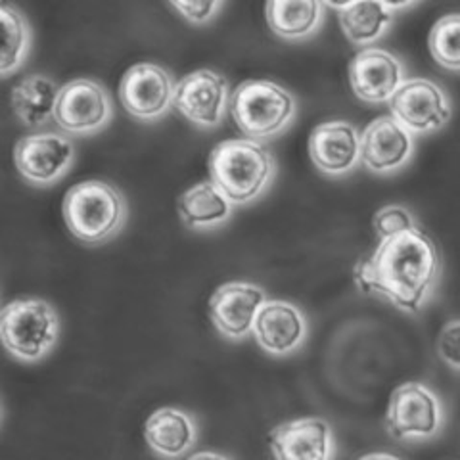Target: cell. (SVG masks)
I'll list each match as a JSON object with an SVG mask.
<instances>
[{"label":"cell","mask_w":460,"mask_h":460,"mask_svg":"<svg viewBox=\"0 0 460 460\" xmlns=\"http://www.w3.org/2000/svg\"><path fill=\"white\" fill-rule=\"evenodd\" d=\"M441 255L422 228L382 238L376 250L357 263L353 277L367 294L390 301L405 313H419L436 290Z\"/></svg>","instance_id":"1"},{"label":"cell","mask_w":460,"mask_h":460,"mask_svg":"<svg viewBox=\"0 0 460 460\" xmlns=\"http://www.w3.org/2000/svg\"><path fill=\"white\" fill-rule=\"evenodd\" d=\"M277 164L259 140L228 138L209 154V175L233 204L261 196L275 177Z\"/></svg>","instance_id":"2"},{"label":"cell","mask_w":460,"mask_h":460,"mask_svg":"<svg viewBox=\"0 0 460 460\" xmlns=\"http://www.w3.org/2000/svg\"><path fill=\"white\" fill-rule=\"evenodd\" d=\"M62 209L74 236L89 243L111 238L127 221V199L111 182L100 179L71 186Z\"/></svg>","instance_id":"3"},{"label":"cell","mask_w":460,"mask_h":460,"mask_svg":"<svg viewBox=\"0 0 460 460\" xmlns=\"http://www.w3.org/2000/svg\"><path fill=\"white\" fill-rule=\"evenodd\" d=\"M0 336L6 351L23 363L45 358L60 336V319L49 301L20 297L4 305L0 314Z\"/></svg>","instance_id":"4"},{"label":"cell","mask_w":460,"mask_h":460,"mask_svg":"<svg viewBox=\"0 0 460 460\" xmlns=\"http://www.w3.org/2000/svg\"><path fill=\"white\" fill-rule=\"evenodd\" d=\"M230 111L248 138H270L282 133L296 118V98L275 81L248 79L230 96Z\"/></svg>","instance_id":"5"},{"label":"cell","mask_w":460,"mask_h":460,"mask_svg":"<svg viewBox=\"0 0 460 460\" xmlns=\"http://www.w3.org/2000/svg\"><path fill=\"white\" fill-rule=\"evenodd\" d=\"M441 422V402L428 385L405 382L392 394L387 407V429L395 439H429L438 434Z\"/></svg>","instance_id":"6"},{"label":"cell","mask_w":460,"mask_h":460,"mask_svg":"<svg viewBox=\"0 0 460 460\" xmlns=\"http://www.w3.org/2000/svg\"><path fill=\"white\" fill-rule=\"evenodd\" d=\"M113 115V104L106 86L91 77L67 81L58 96L54 119L64 131L74 135L96 133Z\"/></svg>","instance_id":"7"},{"label":"cell","mask_w":460,"mask_h":460,"mask_svg":"<svg viewBox=\"0 0 460 460\" xmlns=\"http://www.w3.org/2000/svg\"><path fill=\"white\" fill-rule=\"evenodd\" d=\"M394 118L412 135L439 131L451 119L449 96L434 81L416 77L402 83L390 100Z\"/></svg>","instance_id":"8"},{"label":"cell","mask_w":460,"mask_h":460,"mask_svg":"<svg viewBox=\"0 0 460 460\" xmlns=\"http://www.w3.org/2000/svg\"><path fill=\"white\" fill-rule=\"evenodd\" d=\"M177 83L169 71L154 62L128 67L119 83V98L138 119H157L175 104Z\"/></svg>","instance_id":"9"},{"label":"cell","mask_w":460,"mask_h":460,"mask_svg":"<svg viewBox=\"0 0 460 460\" xmlns=\"http://www.w3.org/2000/svg\"><path fill=\"white\" fill-rule=\"evenodd\" d=\"M74 160V142L56 131L29 133L13 146V164L33 184H52L64 175Z\"/></svg>","instance_id":"10"},{"label":"cell","mask_w":460,"mask_h":460,"mask_svg":"<svg viewBox=\"0 0 460 460\" xmlns=\"http://www.w3.org/2000/svg\"><path fill=\"white\" fill-rule=\"evenodd\" d=\"M228 81L209 67H199L184 75L175 89V106L201 127L219 125L226 108H230Z\"/></svg>","instance_id":"11"},{"label":"cell","mask_w":460,"mask_h":460,"mask_svg":"<svg viewBox=\"0 0 460 460\" xmlns=\"http://www.w3.org/2000/svg\"><path fill=\"white\" fill-rule=\"evenodd\" d=\"M265 301L267 294L261 286L242 280L226 282L209 299L213 326L228 340H243L253 332L255 319Z\"/></svg>","instance_id":"12"},{"label":"cell","mask_w":460,"mask_h":460,"mask_svg":"<svg viewBox=\"0 0 460 460\" xmlns=\"http://www.w3.org/2000/svg\"><path fill=\"white\" fill-rule=\"evenodd\" d=\"M349 83L353 93L365 102H387L405 83V67L394 52L368 47L353 56Z\"/></svg>","instance_id":"13"},{"label":"cell","mask_w":460,"mask_h":460,"mask_svg":"<svg viewBox=\"0 0 460 460\" xmlns=\"http://www.w3.org/2000/svg\"><path fill=\"white\" fill-rule=\"evenodd\" d=\"M414 152L412 133L394 115H380L361 135V160L374 172H392L405 165Z\"/></svg>","instance_id":"14"},{"label":"cell","mask_w":460,"mask_h":460,"mask_svg":"<svg viewBox=\"0 0 460 460\" xmlns=\"http://www.w3.org/2000/svg\"><path fill=\"white\" fill-rule=\"evenodd\" d=\"M270 449L277 460H330L334 431L323 419H297L270 431Z\"/></svg>","instance_id":"15"},{"label":"cell","mask_w":460,"mask_h":460,"mask_svg":"<svg viewBox=\"0 0 460 460\" xmlns=\"http://www.w3.org/2000/svg\"><path fill=\"white\" fill-rule=\"evenodd\" d=\"M253 336L267 353L290 355L307 338L305 314L290 301L267 299L255 319Z\"/></svg>","instance_id":"16"},{"label":"cell","mask_w":460,"mask_h":460,"mask_svg":"<svg viewBox=\"0 0 460 460\" xmlns=\"http://www.w3.org/2000/svg\"><path fill=\"white\" fill-rule=\"evenodd\" d=\"M309 154L326 175H345L361 160V135L348 121L321 123L309 137Z\"/></svg>","instance_id":"17"},{"label":"cell","mask_w":460,"mask_h":460,"mask_svg":"<svg viewBox=\"0 0 460 460\" xmlns=\"http://www.w3.org/2000/svg\"><path fill=\"white\" fill-rule=\"evenodd\" d=\"M144 438L157 456L175 460L194 447L198 428L186 411L162 407L150 414L146 426H144Z\"/></svg>","instance_id":"18"},{"label":"cell","mask_w":460,"mask_h":460,"mask_svg":"<svg viewBox=\"0 0 460 460\" xmlns=\"http://www.w3.org/2000/svg\"><path fill=\"white\" fill-rule=\"evenodd\" d=\"M62 86L52 77L45 74H31L22 77L12 86V108L13 113L27 127H40L50 118H54V110Z\"/></svg>","instance_id":"19"},{"label":"cell","mask_w":460,"mask_h":460,"mask_svg":"<svg viewBox=\"0 0 460 460\" xmlns=\"http://www.w3.org/2000/svg\"><path fill=\"white\" fill-rule=\"evenodd\" d=\"M177 208L182 223L190 228L217 226L233 215V201L213 181H201L186 189L177 199Z\"/></svg>","instance_id":"20"},{"label":"cell","mask_w":460,"mask_h":460,"mask_svg":"<svg viewBox=\"0 0 460 460\" xmlns=\"http://www.w3.org/2000/svg\"><path fill=\"white\" fill-rule=\"evenodd\" d=\"M332 6L340 13V23L345 37L353 45H370V42L378 40L390 29L395 18V12L390 8V4L376 3V0Z\"/></svg>","instance_id":"21"},{"label":"cell","mask_w":460,"mask_h":460,"mask_svg":"<svg viewBox=\"0 0 460 460\" xmlns=\"http://www.w3.org/2000/svg\"><path fill=\"white\" fill-rule=\"evenodd\" d=\"M323 10V3L316 0H270L267 22L282 39H305L319 29Z\"/></svg>","instance_id":"22"},{"label":"cell","mask_w":460,"mask_h":460,"mask_svg":"<svg viewBox=\"0 0 460 460\" xmlns=\"http://www.w3.org/2000/svg\"><path fill=\"white\" fill-rule=\"evenodd\" d=\"M0 25H3V75L16 69L31 47V27L23 12L13 4L0 6Z\"/></svg>","instance_id":"23"},{"label":"cell","mask_w":460,"mask_h":460,"mask_svg":"<svg viewBox=\"0 0 460 460\" xmlns=\"http://www.w3.org/2000/svg\"><path fill=\"white\" fill-rule=\"evenodd\" d=\"M428 45L441 67L460 71V13L439 18L431 27Z\"/></svg>","instance_id":"24"},{"label":"cell","mask_w":460,"mask_h":460,"mask_svg":"<svg viewBox=\"0 0 460 460\" xmlns=\"http://www.w3.org/2000/svg\"><path fill=\"white\" fill-rule=\"evenodd\" d=\"M414 226H419L414 215L402 206H385L374 215V228H376L380 240L401 234Z\"/></svg>","instance_id":"25"},{"label":"cell","mask_w":460,"mask_h":460,"mask_svg":"<svg viewBox=\"0 0 460 460\" xmlns=\"http://www.w3.org/2000/svg\"><path fill=\"white\" fill-rule=\"evenodd\" d=\"M438 351L443 363H447L455 370H460V319L449 321L441 328Z\"/></svg>","instance_id":"26"},{"label":"cell","mask_w":460,"mask_h":460,"mask_svg":"<svg viewBox=\"0 0 460 460\" xmlns=\"http://www.w3.org/2000/svg\"><path fill=\"white\" fill-rule=\"evenodd\" d=\"M171 6L181 12V16L194 23H206L219 12V0H175Z\"/></svg>","instance_id":"27"},{"label":"cell","mask_w":460,"mask_h":460,"mask_svg":"<svg viewBox=\"0 0 460 460\" xmlns=\"http://www.w3.org/2000/svg\"><path fill=\"white\" fill-rule=\"evenodd\" d=\"M189 460H230V458L221 453H215V451H199V453H194L192 456H189Z\"/></svg>","instance_id":"28"},{"label":"cell","mask_w":460,"mask_h":460,"mask_svg":"<svg viewBox=\"0 0 460 460\" xmlns=\"http://www.w3.org/2000/svg\"><path fill=\"white\" fill-rule=\"evenodd\" d=\"M358 460H401V458H397L394 455H387V453H370V455L361 456Z\"/></svg>","instance_id":"29"}]
</instances>
